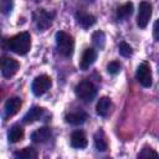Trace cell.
Returning <instances> with one entry per match:
<instances>
[{
    "label": "cell",
    "instance_id": "obj_1",
    "mask_svg": "<svg viewBox=\"0 0 159 159\" xmlns=\"http://www.w3.org/2000/svg\"><path fill=\"white\" fill-rule=\"evenodd\" d=\"M7 47L10 51L17 55H26L31 47V36L29 32H20L7 40Z\"/></svg>",
    "mask_w": 159,
    "mask_h": 159
},
{
    "label": "cell",
    "instance_id": "obj_2",
    "mask_svg": "<svg viewBox=\"0 0 159 159\" xmlns=\"http://www.w3.org/2000/svg\"><path fill=\"white\" fill-rule=\"evenodd\" d=\"M56 46L61 55L70 57L75 48V41L71 35L63 31H58L56 34Z\"/></svg>",
    "mask_w": 159,
    "mask_h": 159
},
{
    "label": "cell",
    "instance_id": "obj_3",
    "mask_svg": "<svg viewBox=\"0 0 159 159\" xmlns=\"http://www.w3.org/2000/svg\"><path fill=\"white\" fill-rule=\"evenodd\" d=\"M75 93H76V96L81 101H83V102H91L96 97V94H97V88H96V86L91 81L84 80V81H81L76 86Z\"/></svg>",
    "mask_w": 159,
    "mask_h": 159
},
{
    "label": "cell",
    "instance_id": "obj_4",
    "mask_svg": "<svg viewBox=\"0 0 159 159\" xmlns=\"http://www.w3.org/2000/svg\"><path fill=\"white\" fill-rule=\"evenodd\" d=\"M51 84H52V81L47 75H40L32 81V84H31L32 93L35 96L40 97V96L45 94L50 89Z\"/></svg>",
    "mask_w": 159,
    "mask_h": 159
},
{
    "label": "cell",
    "instance_id": "obj_5",
    "mask_svg": "<svg viewBox=\"0 0 159 159\" xmlns=\"http://www.w3.org/2000/svg\"><path fill=\"white\" fill-rule=\"evenodd\" d=\"M53 17H55V12L46 11L43 9H39L34 12V21L40 30H45L48 26H51Z\"/></svg>",
    "mask_w": 159,
    "mask_h": 159
},
{
    "label": "cell",
    "instance_id": "obj_6",
    "mask_svg": "<svg viewBox=\"0 0 159 159\" xmlns=\"http://www.w3.org/2000/svg\"><path fill=\"white\" fill-rule=\"evenodd\" d=\"M152 16V4L148 1H142L139 4L138 9V16H137V25L140 29L147 27L149 20Z\"/></svg>",
    "mask_w": 159,
    "mask_h": 159
},
{
    "label": "cell",
    "instance_id": "obj_7",
    "mask_svg": "<svg viewBox=\"0 0 159 159\" xmlns=\"http://www.w3.org/2000/svg\"><path fill=\"white\" fill-rule=\"evenodd\" d=\"M137 80L143 87H150L153 83L152 70L147 62H143L137 68Z\"/></svg>",
    "mask_w": 159,
    "mask_h": 159
},
{
    "label": "cell",
    "instance_id": "obj_8",
    "mask_svg": "<svg viewBox=\"0 0 159 159\" xmlns=\"http://www.w3.org/2000/svg\"><path fill=\"white\" fill-rule=\"evenodd\" d=\"M19 67H20V65L16 60H14L11 57H6V56L2 57V60H1V73H2L4 77H6V78L12 77L17 72Z\"/></svg>",
    "mask_w": 159,
    "mask_h": 159
},
{
    "label": "cell",
    "instance_id": "obj_9",
    "mask_svg": "<svg viewBox=\"0 0 159 159\" xmlns=\"http://www.w3.org/2000/svg\"><path fill=\"white\" fill-rule=\"evenodd\" d=\"M20 108H21V99L19 97H11L5 103V116L7 118L12 117L20 111Z\"/></svg>",
    "mask_w": 159,
    "mask_h": 159
},
{
    "label": "cell",
    "instance_id": "obj_10",
    "mask_svg": "<svg viewBox=\"0 0 159 159\" xmlns=\"http://www.w3.org/2000/svg\"><path fill=\"white\" fill-rule=\"evenodd\" d=\"M112 108H113V104L108 97H101L97 102V106H96L97 114H99L101 117H107L111 113Z\"/></svg>",
    "mask_w": 159,
    "mask_h": 159
},
{
    "label": "cell",
    "instance_id": "obj_11",
    "mask_svg": "<svg viewBox=\"0 0 159 159\" xmlns=\"http://www.w3.org/2000/svg\"><path fill=\"white\" fill-rule=\"evenodd\" d=\"M97 58V52L93 48H86L82 57H81V62H80V67L82 70H87L89 68L91 65H93V62Z\"/></svg>",
    "mask_w": 159,
    "mask_h": 159
},
{
    "label": "cell",
    "instance_id": "obj_12",
    "mask_svg": "<svg viewBox=\"0 0 159 159\" xmlns=\"http://www.w3.org/2000/svg\"><path fill=\"white\" fill-rule=\"evenodd\" d=\"M65 119L71 125H80V124H82V123L86 122L87 113L83 112V111H75V112H71V113L66 114Z\"/></svg>",
    "mask_w": 159,
    "mask_h": 159
},
{
    "label": "cell",
    "instance_id": "obj_13",
    "mask_svg": "<svg viewBox=\"0 0 159 159\" xmlns=\"http://www.w3.org/2000/svg\"><path fill=\"white\" fill-rule=\"evenodd\" d=\"M51 129L47 128V127H42V128H39L36 129L35 132H32L31 134V139L32 142L35 143H46L50 138H51Z\"/></svg>",
    "mask_w": 159,
    "mask_h": 159
},
{
    "label": "cell",
    "instance_id": "obj_14",
    "mask_svg": "<svg viewBox=\"0 0 159 159\" xmlns=\"http://www.w3.org/2000/svg\"><path fill=\"white\" fill-rule=\"evenodd\" d=\"M87 137L82 130H75L71 135V145L77 149H83L87 147Z\"/></svg>",
    "mask_w": 159,
    "mask_h": 159
},
{
    "label": "cell",
    "instance_id": "obj_15",
    "mask_svg": "<svg viewBox=\"0 0 159 159\" xmlns=\"http://www.w3.org/2000/svg\"><path fill=\"white\" fill-rule=\"evenodd\" d=\"M76 21L78 25H81L83 29H89L96 24V17L91 14H86L82 11H78L76 14Z\"/></svg>",
    "mask_w": 159,
    "mask_h": 159
},
{
    "label": "cell",
    "instance_id": "obj_16",
    "mask_svg": "<svg viewBox=\"0 0 159 159\" xmlns=\"http://www.w3.org/2000/svg\"><path fill=\"white\" fill-rule=\"evenodd\" d=\"M43 112H45V111H43V108L35 106V107H32V108H31V109H30V111L24 116L22 120H24V123H26V124L34 123V122L39 120V119L42 117Z\"/></svg>",
    "mask_w": 159,
    "mask_h": 159
},
{
    "label": "cell",
    "instance_id": "obj_17",
    "mask_svg": "<svg viewBox=\"0 0 159 159\" xmlns=\"http://www.w3.org/2000/svg\"><path fill=\"white\" fill-rule=\"evenodd\" d=\"M7 137H9V140L11 143H17L24 138V129L19 124H15L10 128Z\"/></svg>",
    "mask_w": 159,
    "mask_h": 159
},
{
    "label": "cell",
    "instance_id": "obj_18",
    "mask_svg": "<svg viewBox=\"0 0 159 159\" xmlns=\"http://www.w3.org/2000/svg\"><path fill=\"white\" fill-rule=\"evenodd\" d=\"M133 12V4L132 2H125L122 6L118 7L117 10V19L118 20H125L128 19Z\"/></svg>",
    "mask_w": 159,
    "mask_h": 159
},
{
    "label": "cell",
    "instance_id": "obj_19",
    "mask_svg": "<svg viewBox=\"0 0 159 159\" xmlns=\"http://www.w3.org/2000/svg\"><path fill=\"white\" fill-rule=\"evenodd\" d=\"M14 157L17 159H35V158H37V152L31 147H26L19 152H16L14 154Z\"/></svg>",
    "mask_w": 159,
    "mask_h": 159
},
{
    "label": "cell",
    "instance_id": "obj_20",
    "mask_svg": "<svg viewBox=\"0 0 159 159\" xmlns=\"http://www.w3.org/2000/svg\"><path fill=\"white\" fill-rule=\"evenodd\" d=\"M94 145H96V149L98 152H106L107 148H108V144H107V140H106V137H104V133L102 130H98L94 135Z\"/></svg>",
    "mask_w": 159,
    "mask_h": 159
},
{
    "label": "cell",
    "instance_id": "obj_21",
    "mask_svg": "<svg viewBox=\"0 0 159 159\" xmlns=\"http://www.w3.org/2000/svg\"><path fill=\"white\" fill-rule=\"evenodd\" d=\"M92 41H93V45L97 47V48H103L104 47V43H106V36H104V32L103 31H96L93 32L92 35Z\"/></svg>",
    "mask_w": 159,
    "mask_h": 159
},
{
    "label": "cell",
    "instance_id": "obj_22",
    "mask_svg": "<svg viewBox=\"0 0 159 159\" xmlns=\"http://www.w3.org/2000/svg\"><path fill=\"white\" fill-rule=\"evenodd\" d=\"M138 158H159V153H157L154 149L152 148H143L142 152L138 154Z\"/></svg>",
    "mask_w": 159,
    "mask_h": 159
},
{
    "label": "cell",
    "instance_id": "obj_23",
    "mask_svg": "<svg viewBox=\"0 0 159 159\" xmlns=\"http://www.w3.org/2000/svg\"><path fill=\"white\" fill-rule=\"evenodd\" d=\"M119 53L123 57H129V56H132L133 50H132V47L127 42H120L119 43Z\"/></svg>",
    "mask_w": 159,
    "mask_h": 159
},
{
    "label": "cell",
    "instance_id": "obj_24",
    "mask_svg": "<svg viewBox=\"0 0 159 159\" xmlns=\"http://www.w3.org/2000/svg\"><path fill=\"white\" fill-rule=\"evenodd\" d=\"M107 71L111 75H117L120 71V63L118 61H112L107 65Z\"/></svg>",
    "mask_w": 159,
    "mask_h": 159
},
{
    "label": "cell",
    "instance_id": "obj_25",
    "mask_svg": "<svg viewBox=\"0 0 159 159\" xmlns=\"http://www.w3.org/2000/svg\"><path fill=\"white\" fill-rule=\"evenodd\" d=\"M1 10L4 14H9L12 10V0H1Z\"/></svg>",
    "mask_w": 159,
    "mask_h": 159
},
{
    "label": "cell",
    "instance_id": "obj_26",
    "mask_svg": "<svg viewBox=\"0 0 159 159\" xmlns=\"http://www.w3.org/2000/svg\"><path fill=\"white\" fill-rule=\"evenodd\" d=\"M153 36L157 41H159V19L154 22V27H153Z\"/></svg>",
    "mask_w": 159,
    "mask_h": 159
}]
</instances>
